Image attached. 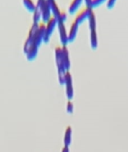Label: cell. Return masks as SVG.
<instances>
[{
    "label": "cell",
    "instance_id": "52a82bcc",
    "mask_svg": "<svg viewBox=\"0 0 128 152\" xmlns=\"http://www.w3.org/2000/svg\"><path fill=\"white\" fill-rule=\"evenodd\" d=\"M78 23H76L75 21L72 22L71 25H70V31L68 33V40L69 42H72L75 39H76V36H77V33H78Z\"/></svg>",
    "mask_w": 128,
    "mask_h": 152
},
{
    "label": "cell",
    "instance_id": "e0dca14e",
    "mask_svg": "<svg viewBox=\"0 0 128 152\" xmlns=\"http://www.w3.org/2000/svg\"><path fill=\"white\" fill-rule=\"evenodd\" d=\"M61 152H70V148L69 147H66V146H64L61 149Z\"/></svg>",
    "mask_w": 128,
    "mask_h": 152
},
{
    "label": "cell",
    "instance_id": "8fae6325",
    "mask_svg": "<svg viewBox=\"0 0 128 152\" xmlns=\"http://www.w3.org/2000/svg\"><path fill=\"white\" fill-rule=\"evenodd\" d=\"M83 0H71V2L70 4L69 7V11L70 13H74L78 10V7L80 6V4L82 3Z\"/></svg>",
    "mask_w": 128,
    "mask_h": 152
},
{
    "label": "cell",
    "instance_id": "9c48e42d",
    "mask_svg": "<svg viewBox=\"0 0 128 152\" xmlns=\"http://www.w3.org/2000/svg\"><path fill=\"white\" fill-rule=\"evenodd\" d=\"M37 52H38V48L36 47V46H31L29 48V50L26 52V57H27V59L29 60V61L34 60L37 57Z\"/></svg>",
    "mask_w": 128,
    "mask_h": 152
},
{
    "label": "cell",
    "instance_id": "ba28073f",
    "mask_svg": "<svg viewBox=\"0 0 128 152\" xmlns=\"http://www.w3.org/2000/svg\"><path fill=\"white\" fill-rule=\"evenodd\" d=\"M64 146L66 147H70L72 141V128L71 126H68L65 132V134H64Z\"/></svg>",
    "mask_w": 128,
    "mask_h": 152
},
{
    "label": "cell",
    "instance_id": "7a4b0ae2",
    "mask_svg": "<svg viewBox=\"0 0 128 152\" xmlns=\"http://www.w3.org/2000/svg\"><path fill=\"white\" fill-rule=\"evenodd\" d=\"M57 20L55 19V17L51 16L50 19L45 23V37H44V42L47 43L51 38L52 33L53 32V30L55 28V26L57 25Z\"/></svg>",
    "mask_w": 128,
    "mask_h": 152
},
{
    "label": "cell",
    "instance_id": "9a60e30c",
    "mask_svg": "<svg viewBox=\"0 0 128 152\" xmlns=\"http://www.w3.org/2000/svg\"><path fill=\"white\" fill-rule=\"evenodd\" d=\"M73 111H74L73 103L71 102V100H69L68 101V104H67V112H68V114H72Z\"/></svg>",
    "mask_w": 128,
    "mask_h": 152
},
{
    "label": "cell",
    "instance_id": "30bf717a",
    "mask_svg": "<svg viewBox=\"0 0 128 152\" xmlns=\"http://www.w3.org/2000/svg\"><path fill=\"white\" fill-rule=\"evenodd\" d=\"M90 43H91V48L93 49H96L98 47V39H97V34H96V30H91L90 31Z\"/></svg>",
    "mask_w": 128,
    "mask_h": 152
},
{
    "label": "cell",
    "instance_id": "2e32d148",
    "mask_svg": "<svg viewBox=\"0 0 128 152\" xmlns=\"http://www.w3.org/2000/svg\"><path fill=\"white\" fill-rule=\"evenodd\" d=\"M105 0H92V7L98 6L99 4H101L102 2H104Z\"/></svg>",
    "mask_w": 128,
    "mask_h": 152
},
{
    "label": "cell",
    "instance_id": "277c9868",
    "mask_svg": "<svg viewBox=\"0 0 128 152\" xmlns=\"http://www.w3.org/2000/svg\"><path fill=\"white\" fill-rule=\"evenodd\" d=\"M92 11H93V10H92V7H87V6L84 7L82 9H80V10L77 13L74 21H75L76 23H78V24H80L82 22H84L86 18L89 17V15L91 14Z\"/></svg>",
    "mask_w": 128,
    "mask_h": 152
},
{
    "label": "cell",
    "instance_id": "4fadbf2b",
    "mask_svg": "<svg viewBox=\"0 0 128 152\" xmlns=\"http://www.w3.org/2000/svg\"><path fill=\"white\" fill-rule=\"evenodd\" d=\"M88 21H89V27H90V31L91 30H96V20H95V15L94 13L92 11L91 14L89 15L88 17Z\"/></svg>",
    "mask_w": 128,
    "mask_h": 152
},
{
    "label": "cell",
    "instance_id": "7c38bea8",
    "mask_svg": "<svg viewBox=\"0 0 128 152\" xmlns=\"http://www.w3.org/2000/svg\"><path fill=\"white\" fill-rule=\"evenodd\" d=\"M40 19H41V12L39 7L36 6L33 11V23H39Z\"/></svg>",
    "mask_w": 128,
    "mask_h": 152
},
{
    "label": "cell",
    "instance_id": "5b68a950",
    "mask_svg": "<svg viewBox=\"0 0 128 152\" xmlns=\"http://www.w3.org/2000/svg\"><path fill=\"white\" fill-rule=\"evenodd\" d=\"M58 25V29H59V32H60V42L62 44V46H66L69 42L68 40V33L66 31V27L65 24L62 22H59L57 23Z\"/></svg>",
    "mask_w": 128,
    "mask_h": 152
},
{
    "label": "cell",
    "instance_id": "6da1fadb",
    "mask_svg": "<svg viewBox=\"0 0 128 152\" xmlns=\"http://www.w3.org/2000/svg\"><path fill=\"white\" fill-rule=\"evenodd\" d=\"M55 63L56 67L58 70V78L59 83L60 85H63L65 83V75H66V69L64 67L63 60H62V49L60 47L55 48Z\"/></svg>",
    "mask_w": 128,
    "mask_h": 152
},
{
    "label": "cell",
    "instance_id": "3957f363",
    "mask_svg": "<svg viewBox=\"0 0 128 152\" xmlns=\"http://www.w3.org/2000/svg\"><path fill=\"white\" fill-rule=\"evenodd\" d=\"M66 85V94H67V98L69 100H71L73 99L74 96V90H73V83H72V76L69 72H66L65 75V83Z\"/></svg>",
    "mask_w": 128,
    "mask_h": 152
},
{
    "label": "cell",
    "instance_id": "8992f818",
    "mask_svg": "<svg viewBox=\"0 0 128 152\" xmlns=\"http://www.w3.org/2000/svg\"><path fill=\"white\" fill-rule=\"evenodd\" d=\"M61 49H62V60H63L64 67H65V69H66L67 72H69L70 69V66H71L69 50H68V48H67L66 46H62Z\"/></svg>",
    "mask_w": 128,
    "mask_h": 152
},
{
    "label": "cell",
    "instance_id": "5bb4252c",
    "mask_svg": "<svg viewBox=\"0 0 128 152\" xmlns=\"http://www.w3.org/2000/svg\"><path fill=\"white\" fill-rule=\"evenodd\" d=\"M22 1H23V4H24L25 7L29 11H30V12H33L34 11V9L36 7V5L33 2V0H22Z\"/></svg>",
    "mask_w": 128,
    "mask_h": 152
}]
</instances>
